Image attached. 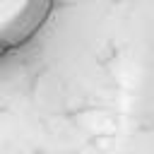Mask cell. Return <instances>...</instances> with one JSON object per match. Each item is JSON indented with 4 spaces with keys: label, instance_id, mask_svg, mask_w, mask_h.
Returning <instances> with one entry per match:
<instances>
[{
    "label": "cell",
    "instance_id": "1",
    "mask_svg": "<svg viewBox=\"0 0 154 154\" xmlns=\"http://www.w3.org/2000/svg\"><path fill=\"white\" fill-rule=\"evenodd\" d=\"M55 0H0V58L24 48L51 19Z\"/></svg>",
    "mask_w": 154,
    "mask_h": 154
}]
</instances>
